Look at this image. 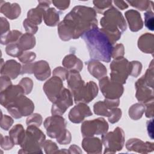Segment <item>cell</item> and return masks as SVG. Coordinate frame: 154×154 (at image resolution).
Instances as JSON below:
<instances>
[{"mask_svg":"<svg viewBox=\"0 0 154 154\" xmlns=\"http://www.w3.org/2000/svg\"><path fill=\"white\" fill-rule=\"evenodd\" d=\"M8 134L15 145H20L25 137L26 131L21 124H16L10 130Z\"/></svg>","mask_w":154,"mask_h":154,"instance_id":"28","label":"cell"},{"mask_svg":"<svg viewBox=\"0 0 154 154\" xmlns=\"http://www.w3.org/2000/svg\"><path fill=\"white\" fill-rule=\"evenodd\" d=\"M12 83L11 82V79L5 75H1L0 78V91H2L8 87L11 86Z\"/></svg>","mask_w":154,"mask_h":154,"instance_id":"51","label":"cell"},{"mask_svg":"<svg viewBox=\"0 0 154 154\" xmlns=\"http://www.w3.org/2000/svg\"><path fill=\"white\" fill-rule=\"evenodd\" d=\"M17 43L23 52L27 51L35 46L36 43L35 37L33 34L28 32L22 34Z\"/></svg>","mask_w":154,"mask_h":154,"instance_id":"29","label":"cell"},{"mask_svg":"<svg viewBox=\"0 0 154 154\" xmlns=\"http://www.w3.org/2000/svg\"><path fill=\"white\" fill-rule=\"evenodd\" d=\"M153 119L149 120L147 122V129L148 132L149 136L153 139Z\"/></svg>","mask_w":154,"mask_h":154,"instance_id":"57","label":"cell"},{"mask_svg":"<svg viewBox=\"0 0 154 154\" xmlns=\"http://www.w3.org/2000/svg\"><path fill=\"white\" fill-rule=\"evenodd\" d=\"M114 5L120 10H123L128 8V4L126 1H114Z\"/></svg>","mask_w":154,"mask_h":154,"instance_id":"55","label":"cell"},{"mask_svg":"<svg viewBox=\"0 0 154 154\" xmlns=\"http://www.w3.org/2000/svg\"><path fill=\"white\" fill-rule=\"evenodd\" d=\"M67 83L69 89L73 94L85 84L84 81L82 79L79 72L70 70L67 78Z\"/></svg>","mask_w":154,"mask_h":154,"instance_id":"26","label":"cell"},{"mask_svg":"<svg viewBox=\"0 0 154 154\" xmlns=\"http://www.w3.org/2000/svg\"><path fill=\"white\" fill-rule=\"evenodd\" d=\"M5 52L7 55L13 57H19L23 52L17 43H11L7 45L5 48Z\"/></svg>","mask_w":154,"mask_h":154,"instance_id":"36","label":"cell"},{"mask_svg":"<svg viewBox=\"0 0 154 154\" xmlns=\"http://www.w3.org/2000/svg\"><path fill=\"white\" fill-rule=\"evenodd\" d=\"M10 29V24L8 20L3 17L0 18V32L1 35L4 34L9 31Z\"/></svg>","mask_w":154,"mask_h":154,"instance_id":"53","label":"cell"},{"mask_svg":"<svg viewBox=\"0 0 154 154\" xmlns=\"http://www.w3.org/2000/svg\"><path fill=\"white\" fill-rule=\"evenodd\" d=\"M127 3L131 6L136 8L141 11H147L150 9H153V2L147 0L140 1H127Z\"/></svg>","mask_w":154,"mask_h":154,"instance_id":"34","label":"cell"},{"mask_svg":"<svg viewBox=\"0 0 154 154\" xmlns=\"http://www.w3.org/2000/svg\"><path fill=\"white\" fill-rule=\"evenodd\" d=\"M112 1H93V3L94 5V10L96 13L103 14L106 9H108L112 6Z\"/></svg>","mask_w":154,"mask_h":154,"instance_id":"35","label":"cell"},{"mask_svg":"<svg viewBox=\"0 0 154 154\" xmlns=\"http://www.w3.org/2000/svg\"><path fill=\"white\" fill-rule=\"evenodd\" d=\"M13 119L7 115H3L1 112V128L5 131H8L13 123Z\"/></svg>","mask_w":154,"mask_h":154,"instance_id":"45","label":"cell"},{"mask_svg":"<svg viewBox=\"0 0 154 154\" xmlns=\"http://www.w3.org/2000/svg\"><path fill=\"white\" fill-rule=\"evenodd\" d=\"M129 29L132 32H137L143 27V22L140 13L135 10H129L125 13Z\"/></svg>","mask_w":154,"mask_h":154,"instance_id":"22","label":"cell"},{"mask_svg":"<svg viewBox=\"0 0 154 154\" xmlns=\"http://www.w3.org/2000/svg\"><path fill=\"white\" fill-rule=\"evenodd\" d=\"M102 142L105 147L104 153H115L121 150L125 143V133L123 130L117 127L112 132L102 135Z\"/></svg>","mask_w":154,"mask_h":154,"instance_id":"6","label":"cell"},{"mask_svg":"<svg viewBox=\"0 0 154 154\" xmlns=\"http://www.w3.org/2000/svg\"><path fill=\"white\" fill-rule=\"evenodd\" d=\"M62 64L68 70H76L81 72L83 67L82 61L75 55L70 54L64 57L62 61Z\"/></svg>","mask_w":154,"mask_h":154,"instance_id":"27","label":"cell"},{"mask_svg":"<svg viewBox=\"0 0 154 154\" xmlns=\"http://www.w3.org/2000/svg\"><path fill=\"white\" fill-rule=\"evenodd\" d=\"M23 26L24 27L26 32L33 35L38 31V26L29 21L27 18L23 20Z\"/></svg>","mask_w":154,"mask_h":154,"instance_id":"48","label":"cell"},{"mask_svg":"<svg viewBox=\"0 0 154 154\" xmlns=\"http://www.w3.org/2000/svg\"><path fill=\"white\" fill-rule=\"evenodd\" d=\"M153 101L154 99L144 103L145 116L147 118H153Z\"/></svg>","mask_w":154,"mask_h":154,"instance_id":"50","label":"cell"},{"mask_svg":"<svg viewBox=\"0 0 154 154\" xmlns=\"http://www.w3.org/2000/svg\"><path fill=\"white\" fill-rule=\"evenodd\" d=\"M82 147L85 152L89 154H99L102 150V142L97 137H84Z\"/></svg>","mask_w":154,"mask_h":154,"instance_id":"20","label":"cell"},{"mask_svg":"<svg viewBox=\"0 0 154 154\" xmlns=\"http://www.w3.org/2000/svg\"><path fill=\"white\" fill-rule=\"evenodd\" d=\"M126 148L128 151L135 152L140 153H147L154 150V143L144 142L141 140L133 138L129 139L126 143Z\"/></svg>","mask_w":154,"mask_h":154,"instance_id":"17","label":"cell"},{"mask_svg":"<svg viewBox=\"0 0 154 154\" xmlns=\"http://www.w3.org/2000/svg\"><path fill=\"white\" fill-rule=\"evenodd\" d=\"M46 136L38 127L30 125L26 129L25 137L20 145L18 153H42V144Z\"/></svg>","mask_w":154,"mask_h":154,"instance_id":"4","label":"cell"},{"mask_svg":"<svg viewBox=\"0 0 154 154\" xmlns=\"http://www.w3.org/2000/svg\"><path fill=\"white\" fill-rule=\"evenodd\" d=\"M19 85H20L23 91L25 94H29L33 88V81L32 80L28 77L23 78L19 82Z\"/></svg>","mask_w":154,"mask_h":154,"instance_id":"39","label":"cell"},{"mask_svg":"<svg viewBox=\"0 0 154 154\" xmlns=\"http://www.w3.org/2000/svg\"><path fill=\"white\" fill-rule=\"evenodd\" d=\"M36 57V54L34 52L23 51L18 57V60L23 64L32 63Z\"/></svg>","mask_w":154,"mask_h":154,"instance_id":"42","label":"cell"},{"mask_svg":"<svg viewBox=\"0 0 154 154\" xmlns=\"http://www.w3.org/2000/svg\"><path fill=\"white\" fill-rule=\"evenodd\" d=\"M32 74V63L24 64L22 66L20 74Z\"/></svg>","mask_w":154,"mask_h":154,"instance_id":"54","label":"cell"},{"mask_svg":"<svg viewBox=\"0 0 154 154\" xmlns=\"http://www.w3.org/2000/svg\"><path fill=\"white\" fill-rule=\"evenodd\" d=\"M125 54V48L123 44L119 43L113 47L112 51L111 58L115 59L119 57H123Z\"/></svg>","mask_w":154,"mask_h":154,"instance_id":"49","label":"cell"},{"mask_svg":"<svg viewBox=\"0 0 154 154\" xmlns=\"http://www.w3.org/2000/svg\"><path fill=\"white\" fill-rule=\"evenodd\" d=\"M71 140H72L71 133L67 129L61 135H60L58 138H56V140L58 142V143L63 145L69 144L71 141Z\"/></svg>","mask_w":154,"mask_h":154,"instance_id":"46","label":"cell"},{"mask_svg":"<svg viewBox=\"0 0 154 154\" xmlns=\"http://www.w3.org/2000/svg\"><path fill=\"white\" fill-rule=\"evenodd\" d=\"M22 66L14 60H9L3 62L1 59V75L9 77L11 79H16L21 73Z\"/></svg>","mask_w":154,"mask_h":154,"instance_id":"19","label":"cell"},{"mask_svg":"<svg viewBox=\"0 0 154 154\" xmlns=\"http://www.w3.org/2000/svg\"><path fill=\"white\" fill-rule=\"evenodd\" d=\"M153 72V60H152L145 74L135 83L136 89L135 97L140 103H146L154 99Z\"/></svg>","mask_w":154,"mask_h":154,"instance_id":"5","label":"cell"},{"mask_svg":"<svg viewBox=\"0 0 154 154\" xmlns=\"http://www.w3.org/2000/svg\"><path fill=\"white\" fill-rule=\"evenodd\" d=\"M52 3L54 5L60 10H66L70 5V1H57L54 0L52 1Z\"/></svg>","mask_w":154,"mask_h":154,"instance_id":"52","label":"cell"},{"mask_svg":"<svg viewBox=\"0 0 154 154\" xmlns=\"http://www.w3.org/2000/svg\"><path fill=\"white\" fill-rule=\"evenodd\" d=\"M122 115V112L120 108L117 107L114 108L112 109L111 114L109 115V117H108V121L112 124L116 123L117 122H119V120L120 119Z\"/></svg>","mask_w":154,"mask_h":154,"instance_id":"44","label":"cell"},{"mask_svg":"<svg viewBox=\"0 0 154 154\" xmlns=\"http://www.w3.org/2000/svg\"><path fill=\"white\" fill-rule=\"evenodd\" d=\"M144 111L145 106L142 103H136L129 108L128 114L131 119L134 120H138L142 117Z\"/></svg>","mask_w":154,"mask_h":154,"instance_id":"33","label":"cell"},{"mask_svg":"<svg viewBox=\"0 0 154 154\" xmlns=\"http://www.w3.org/2000/svg\"><path fill=\"white\" fill-rule=\"evenodd\" d=\"M50 1H38V5L29 10L27 13V19L33 23L38 25L42 22L45 11L49 8Z\"/></svg>","mask_w":154,"mask_h":154,"instance_id":"18","label":"cell"},{"mask_svg":"<svg viewBox=\"0 0 154 154\" xmlns=\"http://www.w3.org/2000/svg\"><path fill=\"white\" fill-rule=\"evenodd\" d=\"M42 117L38 113H32L27 117L26 120V124L28 126L33 125L39 127L42 123Z\"/></svg>","mask_w":154,"mask_h":154,"instance_id":"37","label":"cell"},{"mask_svg":"<svg viewBox=\"0 0 154 154\" xmlns=\"http://www.w3.org/2000/svg\"><path fill=\"white\" fill-rule=\"evenodd\" d=\"M138 47L140 50L146 54L153 55L154 52V35L152 33H145L138 40Z\"/></svg>","mask_w":154,"mask_h":154,"instance_id":"25","label":"cell"},{"mask_svg":"<svg viewBox=\"0 0 154 154\" xmlns=\"http://www.w3.org/2000/svg\"><path fill=\"white\" fill-rule=\"evenodd\" d=\"M97 14L93 8L76 5L58 25V34L63 41L77 39L86 31L97 26Z\"/></svg>","mask_w":154,"mask_h":154,"instance_id":"1","label":"cell"},{"mask_svg":"<svg viewBox=\"0 0 154 154\" xmlns=\"http://www.w3.org/2000/svg\"><path fill=\"white\" fill-rule=\"evenodd\" d=\"M111 80L121 84L126 83L130 73V62L125 58L114 59L110 64Z\"/></svg>","mask_w":154,"mask_h":154,"instance_id":"7","label":"cell"},{"mask_svg":"<svg viewBox=\"0 0 154 154\" xmlns=\"http://www.w3.org/2000/svg\"><path fill=\"white\" fill-rule=\"evenodd\" d=\"M81 38L85 43L91 59L106 63L111 61L113 45L101 28L94 27L86 31Z\"/></svg>","mask_w":154,"mask_h":154,"instance_id":"2","label":"cell"},{"mask_svg":"<svg viewBox=\"0 0 154 154\" xmlns=\"http://www.w3.org/2000/svg\"><path fill=\"white\" fill-rule=\"evenodd\" d=\"M108 124L102 117L84 121L81 126L83 137H93L95 135H103L108 130Z\"/></svg>","mask_w":154,"mask_h":154,"instance_id":"9","label":"cell"},{"mask_svg":"<svg viewBox=\"0 0 154 154\" xmlns=\"http://www.w3.org/2000/svg\"><path fill=\"white\" fill-rule=\"evenodd\" d=\"M87 70L90 75L99 80L107 75V70L105 66L99 61L91 59L86 62Z\"/></svg>","mask_w":154,"mask_h":154,"instance_id":"23","label":"cell"},{"mask_svg":"<svg viewBox=\"0 0 154 154\" xmlns=\"http://www.w3.org/2000/svg\"><path fill=\"white\" fill-rule=\"evenodd\" d=\"M103 15L100 21L101 29L113 45L120 38L122 34L126 30V20L122 13L114 6L107 9Z\"/></svg>","mask_w":154,"mask_h":154,"instance_id":"3","label":"cell"},{"mask_svg":"<svg viewBox=\"0 0 154 154\" xmlns=\"http://www.w3.org/2000/svg\"><path fill=\"white\" fill-rule=\"evenodd\" d=\"M98 87L92 81H90L81 87L72 95L75 103H88L93 100L98 94Z\"/></svg>","mask_w":154,"mask_h":154,"instance_id":"12","label":"cell"},{"mask_svg":"<svg viewBox=\"0 0 154 154\" xmlns=\"http://www.w3.org/2000/svg\"><path fill=\"white\" fill-rule=\"evenodd\" d=\"M43 125L47 135L51 138H57L66 129L67 122L63 116L52 115L45 120Z\"/></svg>","mask_w":154,"mask_h":154,"instance_id":"10","label":"cell"},{"mask_svg":"<svg viewBox=\"0 0 154 154\" xmlns=\"http://www.w3.org/2000/svg\"><path fill=\"white\" fill-rule=\"evenodd\" d=\"M6 109L13 118L18 119L31 114L34 109V104L30 99L23 94L8 105Z\"/></svg>","mask_w":154,"mask_h":154,"instance_id":"8","label":"cell"},{"mask_svg":"<svg viewBox=\"0 0 154 154\" xmlns=\"http://www.w3.org/2000/svg\"><path fill=\"white\" fill-rule=\"evenodd\" d=\"M69 153H82L80 147L75 144L71 145L68 149Z\"/></svg>","mask_w":154,"mask_h":154,"instance_id":"56","label":"cell"},{"mask_svg":"<svg viewBox=\"0 0 154 154\" xmlns=\"http://www.w3.org/2000/svg\"><path fill=\"white\" fill-rule=\"evenodd\" d=\"M32 73L39 81H43L48 79L51 74L48 63L45 60H39L32 63Z\"/></svg>","mask_w":154,"mask_h":154,"instance_id":"21","label":"cell"},{"mask_svg":"<svg viewBox=\"0 0 154 154\" xmlns=\"http://www.w3.org/2000/svg\"><path fill=\"white\" fill-rule=\"evenodd\" d=\"M99 81L100 90L105 98L118 99L123 94L124 88L122 84L111 81L107 76Z\"/></svg>","mask_w":154,"mask_h":154,"instance_id":"11","label":"cell"},{"mask_svg":"<svg viewBox=\"0 0 154 154\" xmlns=\"http://www.w3.org/2000/svg\"><path fill=\"white\" fill-rule=\"evenodd\" d=\"M42 148L44 149L45 152L46 154L57 153L59 150L57 144L50 140H45L44 141L42 144Z\"/></svg>","mask_w":154,"mask_h":154,"instance_id":"38","label":"cell"},{"mask_svg":"<svg viewBox=\"0 0 154 154\" xmlns=\"http://www.w3.org/2000/svg\"><path fill=\"white\" fill-rule=\"evenodd\" d=\"M152 10H147L144 14L145 26L150 31H153L154 29V17Z\"/></svg>","mask_w":154,"mask_h":154,"instance_id":"40","label":"cell"},{"mask_svg":"<svg viewBox=\"0 0 154 154\" xmlns=\"http://www.w3.org/2000/svg\"><path fill=\"white\" fill-rule=\"evenodd\" d=\"M142 64L138 61H132L130 62V73L129 75L137 77L142 70Z\"/></svg>","mask_w":154,"mask_h":154,"instance_id":"41","label":"cell"},{"mask_svg":"<svg viewBox=\"0 0 154 154\" xmlns=\"http://www.w3.org/2000/svg\"><path fill=\"white\" fill-rule=\"evenodd\" d=\"M0 5L1 13L11 20L17 19L21 13V8L17 3L11 4L1 1Z\"/></svg>","mask_w":154,"mask_h":154,"instance_id":"24","label":"cell"},{"mask_svg":"<svg viewBox=\"0 0 154 154\" xmlns=\"http://www.w3.org/2000/svg\"><path fill=\"white\" fill-rule=\"evenodd\" d=\"M22 33L18 30H11L8 32L1 35V43L8 45L11 43H17Z\"/></svg>","mask_w":154,"mask_h":154,"instance_id":"31","label":"cell"},{"mask_svg":"<svg viewBox=\"0 0 154 154\" xmlns=\"http://www.w3.org/2000/svg\"><path fill=\"white\" fill-rule=\"evenodd\" d=\"M112 109L103 100H99L96 102L93 105V111L97 116L109 117L111 114Z\"/></svg>","mask_w":154,"mask_h":154,"instance_id":"32","label":"cell"},{"mask_svg":"<svg viewBox=\"0 0 154 154\" xmlns=\"http://www.w3.org/2000/svg\"><path fill=\"white\" fill-rule=\"evenodd\" d=\"M92 115L90 107L84 103H78L69 112V119L73 123H80L85 117Z\"/></svg>","mask_w":154,"mask_h":154,"instance_id":"16","label":"cell"},{"mask_svg":"<svg viewBox=\"0 0 154 154\" xmlns=\"http://www.w3.org/2000/svg\"><path fill=\"white\" fill-rule=\"evenodd\" d=\"M73 95L69 89L64 88L57 99L52 103V115L62 116L73 103Z\"/></svg>","mask_w":154,"mask_h":154,"instance_id":"13","label":"cell"},{"mask_svg":"<svg viewBox=\"0 0 154 154\" xmlns=\"http://www.w3.org/2000/svg\"><path fill=\"white\" fill-rule=\"evenodd\" d=\"M23 94H25L24 91L20 85H11L1 91L0 103L6 108Z\"/></svg>","mask_w":154,"mask_h":154,"instance_id":"15","label":"cell"},{"mask_svg":"<svg viewBox=\"0 0 154 154\" xmlns=\"http://www.w3.org/2000/svg\"><path fill=\"white\" fill-rule=\"evenodd\" d=\"M69 72V71L67 69H66L65 67L60 66L54 69L52 74H53V76H58L60 78H61L63 81H64L67 79L68 77Z\"/></svg>","mask_w":154,"mask_h":154,"instance_id":"47","label":"cell"},{"mask_svg":"<svg viewBox=\"0 0 154 154\" xmlns=\"http://www.w3.org/2000/svg\"><path fill=\"white\" fill-rule=\"evenodd\" d=\"M0 145L2 149L8 150L11 149L15 145L10 136H3L1 134Z\"/></svg>","mask_w":154,"mask_h":154,"instance_id":"43","label":"cell"},{"mask_svg":"<svg viewBox=\"0 0 154 154\" xmlns=\"http://www.w3.org/2000/svg\"><path fill=\"white\" fill-rule=\"evenodd\" d=\"M63 81L59 77L53 76L44 84L43 91L51 102H55L64 88Z\"/></svg>","mask_w":154,"mask_h":154,"instance_id":"14","label":"cell"},{"mask_svg":"<svg viewBox=\"0 0 154 154\" xmlns=\"http://www.w3.org/2000/svg\"><path fill=\"white\" fill-rule=\"evenodd\" d=\"M43 19L47 26H55L59 23V13L55 8H49L45 11Z\"/></svg>","mask_w":154,"mask_h":154,"instance_id":"30","label":"cell"}]
</instances>
